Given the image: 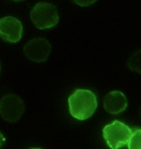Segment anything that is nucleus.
I'll use <instances>...</instances> for the list:
<instances>
[{"label":"nucleus","instance_id":"obj_1","mask_svg":"<svg viewBox=\"0 0 141 149\" xmlns=\"http://www.w3.org/2000/svg\"><path fill=\"white\" fill-rule=\"evenodd\" d=\"M70 114L78 120L91 117L97 109V97L88 89H77L68 98Z\"/></svg>","mask_w":141,"mask_h":149},{"label":"nucleus","instance_id":"obj_2","mask_svg":"<svg viewBox=\"0 0 141 149\" xmlns=\"http://www.w3.org/2000/svg\"><path fill=\"white\" fill-rule=\"evenodd\" d=\"M131 132L132 129L117 120L107 125L102 131L103 138L111 149H119L126 146Z\"/></svg>","mask_w":141,"mask_h":149},{"label":"nucleus","instance_id":"obj_3","mask_svg":"<svg viewBox=\"0 0 141 149\" xmlns=\"http://www.w3.org/2000/svg\"><path fill=\"white\" fill-rule=\"evenodd\" d=\"M34 25L39 29H48L56 26L59 16L56 7L51 4L41 2L36 4L30 13Z\"/></svg>","mask_w":141,"mask_h":149},{"label":"nucleus","instance_id":"obj_4","mask_svg":"<svg viewBox=\"0 0 141 149\" xmlns=\"http://www.w3.org/2000/svg\"><path fill=\"white\" fill-rule=\"evenodd\" d=\"M25 112V104L21 98L15 95H6L0 100V116L10 123H15Z\"/></svg>","mask_w":141,"mask_h":149},{"label":"nucleus","instance_id":"obj_5","mask_svg":"<svg viewBox=\"0 0 141 149\" xmlns=\"http://www.w3.org/2000/svg\"><path fill=\"white\" fill-rule=\"evenodd\" d=\"M51 52L50 43L44 38H35L24 47L25 56L31 61L42 63L46 61Z\"/></svg>","mask_w":141,"mask_h":149},{"label":"nucleus","instance_id":"obj_6","mask_svg":"<svg viewBox=\"0 0 141 149\" xmlns=\"http://www.w3.org/2000/svg\"><path fill=\"white\" fill-rule=\"evenodd\" d=\"M23 33L21 22L14 17H5L0 19V37L9 42H18Z\"/></svg>","mask_w":141,"mask_h":149},{"label":"nucleus","instance_id":"obj_7","mask_svg":"<svg viewBox=\"0 0 141 149\" xmlns=\"http://www.w3.org/2000/svg\"><path fill=\"white\" fill-rule=\"evenodd\" d=\"M103 105L107 112L116 115L126 109L128 106V101L126 96L122 92L112 91L105 96Z\"/></svg>","mask_w":141,"mask_h":149},{"label":"nucleus","instance_id":"obj_8","mask_svg":"<svg viewBox=\"0 0 141 149\" xmlns=\"http://www.w3.org/2000/svg\"><path fill=\"white\" fill-rule=\"evenodd\" d=\"M127 66L133 72L141 74V49L132 53L127 62Z\"/></svg>","mask_w":141,"mask_h":149},{"label":"nucleus","instance_id":"obj_9","mask_svg":"<svg viewBox=\"0 0 141 149\" xmlns=\"http://www.w3.org/2000/svg\"><path fill=\"white\" fill-rule=\"evenodd\" d=\"M127 146L129 149H141V129H132Z\"/></svg>","mask_w":141,"mask_h":149},{"label":"nucleus","instance_id":"obj_10","mask_svg":"<svg viewBox=\"0 0 141 149\" xmlns=\"http://www.w3.org/2000/svg\"><path fill=\"white\" fill-rule=\"evenodd\" d=\"M73 1L80 6H89L95 3L97 0H73Z\"/></svg>","mask_w":141,"mask_h":149},{"label":"nucleus","instance_id":"obj_11","mask_svg":"<svg viewBox=\"0 0 141 149\" xmlns=\"http://www.w3.org/2000/svg\"><path fill=\"white\" fill-rule=\"evenodd\" d=\"M5 142H6V138L4 137V135L0 132V149L1 147L5 145Z\"/></svg>","mask_w":141,"mask_h":149},{"label":"nucleus","instance_id":"obj_12","mask_svg":"<svg viewBox=\"0 0 141 149\" xmlns=\"http://www.w3.org/2000/svg\"><path fill=\"white\" fill-rule=\"evenodd\" d=\"M139 117H140V119H141V108L139 109Z\"/></svg>","mask_w":141,"mask_h":149},{"label":"nucleus","instance_id":"obj_13","mask_svg":"<svg viewBox=\"0 0 141 149\" xmlns=\"http://www.w3.org/2000/svg\"><path fill=\"white\" fill-rule=\"evenodd\" d=\"M31 149H41V148H31Z\"/></svg>","mask_w":141,"mask_h":149}]
</instances>
